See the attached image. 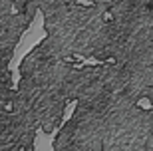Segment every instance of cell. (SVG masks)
Returning <instances> with one entry per match:
<instances>
[{"label": "cell", "instance_id": "cell-1", "mask_svg": "<svg viewBox=\"0 0 153 151\" xmlns=\"http://www.w3.org/2000/svg\"><path fill=\"white\" fill-rule=\"evenodd\" d=\"M46 40L70 60L111 62L117 36L114 18L94 2L82 0H44Z\"/></svg>", "mask_w": 153, "mask_h": 151}, {"label": "cell", "instance_id": "cell-2", "mask_svg": "<svg viewBox=\"0 0 153 151\" xmlns=\"http://www.w3.org/2000/svg\"><path fill=\"white\" fill-rule=\"evenodd\" d=\"M76 68V60L62 56L46 38L20 62L18 97L44 133L64 125V112L72 101L70 82Z\"/></svg>", "mask_w": 153, "mask_h": 151}, {"label": "cell", "instance_id": "cell-3", "mask_svg": "<svg viewBox=\"0 0 153 151\" xmlns=\"http://www.w3.org/2000/svg\"><path fill=\"white\" fill-rule=\"evenodd\" d=\"M0 151H22V149H0Z\"/></svg>", "mask_w": 153, "mask_h": 151}]
</instances>
